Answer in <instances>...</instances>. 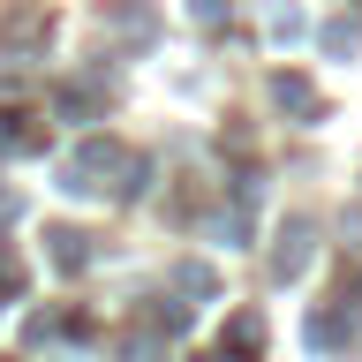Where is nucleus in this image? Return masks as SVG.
Returning <instances> with one entry per match:
<instances>
[{"mask_svg": "<svg viewBox=\"0 0 362 362\" xmlns=\"http://www.w3.org/2000/svg\"><path fill=\"white\" fill-rule=\"evenodd\" d=\"M226 339H234V347H264V325H257V317H234V332H226Z\"/></svg>", "mask_w": 362, "mask_h": 362, "instance_id": "39448f33", "label": "nucleus"}, {"mask_svg": "<svg viewBox=\"0 0 362 362\" xmlns=\"http://www.w3.org/2000/svg\"><path fill=\"white\" fill-rule=\"evenodd\" d=\"M226 16V0H197V23H219Z\"/></svg>", "mask_w": 362, "mask_h": 362, "instance_id": "423d86ee", "label": "nucleus"}, {"mask_svg": "<svg viewBox=\"0 0 362 362\" xmlns=\"http://www.w3.org/2000/svg\"><path fill=\"white\" fill-rule=\"evenodd\" d=\"M325 53H355V23H325Z\"/></svg>", "mask_w": 362, "mask_h": 362, "instance_id": "20e7f679", "label": "nucleus"}, {"mask_svg": "<svg viewBox=\"0 0 362 362\" xmlns=\"http://www.w3.org/2000/svg\"><path fill=\"white\" fill-rule=\"evenodd\" d=\"M302 264H310V226H287V242H279L272 272H279V279H302Z\"/></svg>", "mask_w": 362, "mask_h": 362, "instance_id": "f257e3e1", "label": "nucleus"}, {"mask_svg": "<svg viewBox=\"0 0 362 362\" xmlns=\"http://www.w3.org/2000/svg\"><path fill=\"white\" fill-rule=\"evenodd\" d=\"M45 242H53V264H61V272H83V264H90V249H83V234H76V226H53Z\"/></svg>", "mask_w": 362, "mask_h": 362, "instance_id": "f03ea898", "label": "nucleus"}, {"mask_svg": "<svg viewBox=\"0 0 362 362\" xmlns=\"http://www.w3.org/2000/svg\"><path fill=\"white\" fill-rule=\"evenodd\" d=\"M272 90H279V106H294V113H310V121H317V113H325V98H317V90L302 83V76H279V83H272Z\"/></svg>", "mask_w": 362, "mask_h": 362, "instance_id": "7ed1b4c3", "label": "nucleus"}]
</instances>
